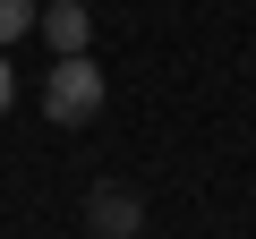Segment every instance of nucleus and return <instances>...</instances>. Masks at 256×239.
I'll return each instance as SVG.
<instances>
[{"mask_svg":"<svg viewBox=\"0 0 256 239\" xmlns=\"http://www.w3.org/2000/svg\"><path fill=\"white\" fill-rule=\"evenodd\" d=\"M0 111H9V60H0Z\"/></svg>","mask_w":256,"mask_h":239,"instance_id":"5","label":"nucleus"},{"mask_svg":"<svg viewBox=\"0 0 256 239\" xmlns=\"http://www.w3.org/2000/svg\"><path fill=\"white\" fill-rule=\"evenodd\" d=\"M34 18H43V0H0V52L18 34H34Z\"/></svg>","mask_w":256,"mask_h":239,"instance_id":"4","label":"nucleus"},{"mask_svg":"<svg viewBox=\"0 0 256 239\" xmlns=\"http://www.w3.org/2000/svg\"><path fill=\"white\" fill-rule=\"evenodd\" d=\"M86 230L94 239H137L146 230V196L128 188V180H94L86 188Z\"/></svg>","mask_w":256,"mask_h":239,"instance_id":"2","label":"nucleus"},{"mask_svg":"<svg viewBox=\"0 0 256 239\" xmlns=\"http://www.w3.org/2000/svg\"><path fill=\"white\" fill-rule=\"evenodd\" d=\"M34 34L68 60V52H86V34H94V18H86V0H43V18H34Z\"/></svg>","mask_w":256,"mask_h":239,"instance_id":"3","label":"nucleus"},{"mask_svg":"<svg viewBox=\"0 0 256 239\" xmlns=\"http://www.w3.org/2000/svg\"><path fill=\"white\" fill-rule=\"evenodd\" d=\"M94 111H102V68H94L86 52L52 60V77H43V120H52V128H86Z\"/></svg>","mask_w":256,"mask_h":239,"instance_id":"1","label":"nucleus"}]
</instances>
